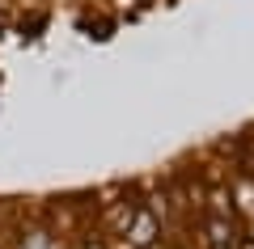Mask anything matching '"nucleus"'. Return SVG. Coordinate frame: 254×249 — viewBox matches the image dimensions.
Here are the masks:
<instances>
[{"instance_id":"nucleus-6","label":"nucleus","mask_w":254,"mask_h":249,"mask_svg":"<svg viewBox=\"0 0 254 249\" xmlns=\"http://www.w3.org/2000/svg\"><path fill=\"white\" fill-rule=\"evenodd\" d=\"M93 249H98V245H93Z\"/></svg>"},{"instance_id":"nucleus-2","label":"nucleus","mask_w":254,"mask_h":249,"mask_svg":"<svg viewBox=\"0 0 254 249\" xmlns=\"http://www.w3.org/2000/svg\"><path fill=\"white\" fill-rule=\"evenodd\" d=\"M233 220H216V215H208L203 220V241H208V249H220V245H233Z\"/></svg>"},{"instance_id":"nucleus-3","label":"nucleus","mask_w":254,"mask_h":249,"mask_svg":"<svg viewBox=\"0 0 254 249\" xmlns=\"http://www.w3.org/2000/svg\"><path fill=\"white\" fill-rule=\"evenodd\" d=\"M229 195H233V211H242L246 220L254 215V178H237L233 186H229Z\"/></svg>"},{"instance_id":"nucleus-5","label":"nucleus","mask_w":254,"mask_h":249,"mask_svg":"<svg viewBox=\"0 0 254 249\" xmlns=\"http://www.w3.org/2000/svg\"><path fill=\"white\" fill-rule=\"evenodd\" d=\"M242 249H254V241H250V237H246V241H242Z\"/></svg>"},{"instance_id":"nucleus-1","label":"nucleus","mask_w":254,"mask_h":249,"mask_svg":"<svg viewBox=\"0 0 254 249\" xmlns=\"http://www.w3.org/2000/svg\"><path fill=\"white\" fill-rule=\"evenodd\" d=\"M157 237H161V215H153L148 207H136L131 224L123 228V249H148L157 245Z\"/></svg>"},{"instance_id":"nucleus-4","label":"nucleus","mask_w":254,"mask_h":249,"mask_svg":"<svg viewBox=\"0 0 254 249\" xmlns=\"http://www.w3.org/2000/svg\"><path fill=\"white\" fill-rule=\"evenodd\" d=\"M208 215H216V220H233V195H229V186H216L208 195Z\"/></svg>"}]
</instances>
